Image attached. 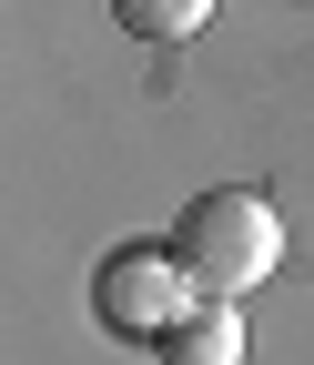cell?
Instances as JSON below:
<instances>
[{
    "label": "cell",
    "instance_id": "obj_1",
    "mask_svg": "<svg viewBox=\"0 0 314 365\" xmlns=\"http://www.w3.org/2000/svg\"><path fill=\"white\" fill-rule=\"evenodd\" d=\"M172 264L193 274V294L234 304V294H253L263 274L284 264V223H274V203H263L253 182H213V193H193L183 223H172Z\"/></svg>",
    "mask_w": 314,
    "mask_h": 365
},
{
    "label": "cell",
    "instance_id": "obj_2",
    "mask_svg": "<svg viewBox=\"0 0 314 365\" xmlns=\"http://www.w3.org/2000/svg\"><path fill=\"white\" fill-rule=\"evenodd\" d=\"M183 304H193V274L172 264V244H122V254H102V274H92V314H102L122 345H152Z\"/></svg>",
    "mask_w": 314,
    "mask_h": 365
},
{
    "label": "cell",
    "instance_id": "obj_3",
    "mask_svg": "<svg viewBox=\"0 0 314 365\" xmlns=\"http://www.w3.org/2000/svg\"><path fill=\"white\" fill-rule=\"evenodd\" d=\"M152 355H162V365H244V314L213 304V294H193V304L152 335Z\"/></svg>",
    "mask_w": 314,
    "mask_h": 365
},
{
    "label": "cell",
    "instance_id": "obj_4",
    "mask_svg": "<svg viewBox=\"0 0 314 365\" xmlns=\"http://www.w3.org/2000/svg\"><path fill=\"white\" fill-rule=\"evenodd\" d=\"M112 21H122L132 41H183V31L213 21V0H112Z\"/></svg>",
    "mask_w": 314,
    "mask_h": 365
}]
</instances>
